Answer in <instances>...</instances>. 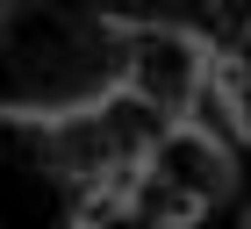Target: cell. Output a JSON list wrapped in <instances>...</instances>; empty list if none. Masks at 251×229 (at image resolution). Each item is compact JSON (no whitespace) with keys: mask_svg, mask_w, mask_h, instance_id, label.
Instances as JSON below:
<instances>
[{"mask_svg":"<svg viewBox=\"0 0 251 229\" xmlns=\"http://www.w3.org/2000/svg\"><path fill=\"white\" fill-rule=\"evenodd\" d=\"M158 129L165 122L136 93H122V86L86 100V108H22V100H7L0 108V158L15 172L58 179L79 201H94V193H115L144 165Z\"/></svg>","mask_w":251,"mask_h":229,"instance_id":"cell-1","label":"cell"},{"mask_svg":"<svg viewBox=\"0 0 251 229\" xmlns=\"http://www.w3.org/2000/svg\"><path fill=\"white\" fill-rule=\"evenodd\" d=\"M0 57L22 86V108H86L122 86V36L86 7L15 0V15L0 22Z\"/></svg>","mask_w":251,"mask_h":229,"instance_id":"cell-2","label":"cell"},{"mask_svg":"<svg viewBox=\"0 0 251 229\" xmlns=\"http://www.w3.org/2000/svg\"><path fill=\"white\" fill-rule=\"evenodd\" d=\"M115 193L144 215V222H158V229H194V222H208V215L237 193V151L208 129V122H165L158 143L144 151V165H136Z\"/></svg>","mask_w":251,"mask_h":229,"instance_id":"cell-3","label":"cell"},{"mask_svg":"<svg viewBox=\"0 0 251 229\" xmlns=\"http://www.w3.org/2000/svg\"><path fill=\"white\" fill-rule=\"evenodd\" d=\"M215 79V50L173 29H144L122 36V93H136L158 122H194V108L208 100Z\"/></svg>","mask_w":251,"mask_h":229,"instance_id":"cell-4","label":"cell"},{"mask_svg":"<svg viewBox=\"0 0 251 229\" xmlns=\"http://www.w3.org/2000/svg\"><path fill=\"white\" fill-rule=\"evenodd\" d=\"M100 29L115 36H144V29H173L215 50V0H79Z\"/></svg>","mask_w":251,"mask_h":229,"instance_id":"cell-5","label":"cell"},{"mask_svg":"<svg viewBox=\"0 0 251 229\" xmlns=\"http://www.w3.org/2000/svg\"><path fill=\"white\" fill-rule=\"evenodd\" d=\"M208 108L223 114V129H230L237 143H251V86H244V79L215 72V79H208Z\"/></svg>","mask_w":251,"mask_h":229,"instance_id":"cell-6","label":"cell"},{"mask_svg":"<svg viewBox=\"0 0 251 229\" xmlns=\"http://www.w3.org/2000/svg\"><path fill=\"white\" fill-rule=\"evenodd\" d=\"M72 229H158V222H144V215H136L122 193H94V201H79Z\"/></svg>","mask_w":251,"mask_h":229,"instance_id":"cell-7","label":"cell"},{"mask_svg":"<svg viewBox=\"0 0 251 229\" xmlns=\"http://www.w3.org/2000/svg\"><path fill=\"white\" fill-rule=\"evenodd\" d=\"M215 72H230V79H244V86H251V22L223 43V50H215Z\"/></svg>","mask_w":251,"mask_h":229,"instance_id":"cell-8","label":"cell"},{"mask_svg":"<svg viewBox=\"0 0 251 229\" xmlns=\"http://www.w3.org/2000/svg\"><path fill=\"white\" fill-rule=\"evenodd\" d=\"M7 15H15V0H0V22H7Z\"/></svg>","mask_w":251,"mask_h":229,"instance_id":"cell-9","label":"cell"},{"mask_svg":"<svg viewBox=\"0 0 251 229\" xmlns=\"http://www.w3.org/2000/svg\"><path fill=\"white\" fill-rule=\"evenodd\" d=\"M244 229H251V215H244Z\"/></svg>","mask_w":251,"mask_h":229,"instance_id":"cell-10","label":"cell"}]
</instances>
